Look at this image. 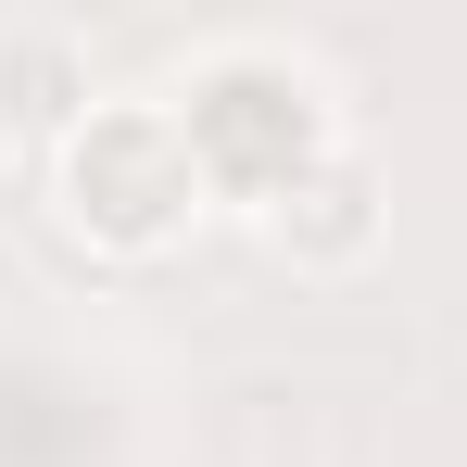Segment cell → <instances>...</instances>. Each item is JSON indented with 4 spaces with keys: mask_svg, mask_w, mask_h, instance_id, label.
Returning <instances> with one entry per match:
<instances>
[{
    "mask_svg": "<svg viewBox=\"0 0 467 467\" xmlns=\"http://www.w3.org/2000/svg\"><path fill=\"white\" fill-rule=\"evenodd\" d=\"M304 202H316V240H328V253H341V240L367 228V215H354V202H367V190H354V164H328V177H316Z\"/></svg>",
    "mask_w": 467,
    "mask_h": 467,
    "instance_id": "obj_1",
    "label": "cell"
}]
</instances>
